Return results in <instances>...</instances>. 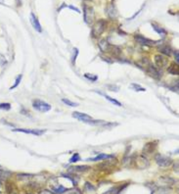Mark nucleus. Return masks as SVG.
<instances>
[{
  "mask_svg": "<svg viewBox=\"0 0 179 194\" xmlns=\"http://www.w3.org/2000/svg\"><path fill=\"white\" fill-rule=\"evenodd\" d=\"M107 28V22L105 20H98L92 27V35L94 37H98L102 35Z\"/></svg>",
  "mask_w": 179,
  "mask_h": 194,
  "instance_id": "f257e3e1",
  "label": "nucleus"
},
{
  "mask_svg": "<svg viewBox=\"0 0 179 194\" xmlns=\"http://www.w3.org/2000/svg\"><path fill=\"white\" fill-rule=\"evenodd\" d=\"M83 18L84 22L87 25H92L94 22V18H95V13H94V9L90 6L83 5Z\"/></svg>",
  "mask_w": 179,
  "mask_h": 194,
  "instance_id": "f03ea898",
  "label": "nucleus"
},
{
  "mask_svg": "<svg viewBox=\"0 0 179 194\" xmlns=\"http://www.w3.org/2000/svg\"><path fill=\"white\" fill-rule=\"evenodd\" d=\"M155 161H156V163H157L160 167H162V168H166V167H168L172 164V160L166 156H164V155H162V154L156 155Z\"/></svg>",
  "mask_w": 179,
  "mask_h": 194,
  "instance_id": "7ed1b4c3",
  "label": "nucleus"
},
{
  "mask_svg": "<svg viewBox=\"0 0 179 194\" xmlns=\"http://www.w3.org/2000/svg\"><path fill=\"white\" fill-rule=\"evenodd\" d=\"M33 107L35 110L39 112H43V113L51 110V105L42 101V100H34L33 103Z\"/></svg>",
  "mask_w": 179,
  "mask_h": 194,
  "instance_id": "20e7f679",
  "label": "nucleus"
},
{
  "mask_svg": "<svg viewBox=\"0 0 179 194\" xmlns=\"http://www.w3.org/2000/svg\"><path fill=\"white\" fill-rule=\"evenodd\" d=\"M146 72L149 74V76H151L153 79H158V81H160L162 77V70L158 69L157 67L153 66L152 64H150V65L146 68Z\"/></svg>",
  "mask_w": 179,
  "mask_h": 194,
  "instance_id": "39448f33",
  "label": "nucleus"
},
{
  "mask_svg": "<svg viewBox=\"0 0 179 194\" xmlns=\"http://www.w3.org/2000/svg\"><path fill=\"white\" fill-rule=\"evenodd\" d=\"M134 38L138 43H140V44L142 45H146V46H153V45H157L160 43V41H153V40H150L148 39V38L144 37V36L141 35H135Z\"/></svg>",
  "mask_w": 179,
  "mask_h": 194,
  "instance_id": "423d86ee",
  "label": "nucleus"
},
{
  "mask_svg": "<svg viewBox=\"0 0 179 194\" xmlns=\"http://www.w3.org/2000/svg\"><path fill=\"white\" fill-rule=\"evenodd\" d=\"M167 58H166L164 55H160V54H158V55L155 56V64L156 66L158 67V69H164L166 66H167Z\"/></svg>",
  "mask_w": 179,
  "mask_h": 194,
  "instance_id": "0eeeda50",
  "label": "nucleus"
},
{
  "mask_svg": "<svg viewBox=\"0 0 179 194\" xmlns=\"http://www.w3.org/2000/svg\"><path fill=\"white\" fill-rule=\"evenodd\" d=\"M106 13L108 15V17L112 20H116L118 16V12L116 10V7L114 6V4L113 3H110L109 5L107 6L106 8Z\"/></svg>",
  "mask_w": 179,
  "mask_h": 194,
  "instance_id": "6e6552de",
  "label": "nucleus"
},
{
  "mask_svg": "<svg viewBox=\"0 0 179 194\" xmlns=\"http://www.w3.org/2000/svg\"><path fill=\"white\" fill-rule=\"evenodd\" d=\"M13 131H17V132H24V133H29V134H33L36 136H40L43 133H45L44 129H13Z\"/></svg>",
  "mask_w": 179,
  "mask_h": 194,
  "instance_id": "1a4fd4ad",
  "label": "nucleus"
},
{
  "mask_svg": "<svg viewBox=\"0 0 179 194\" xmlns=\"http://www.w3.org/2000/svg\"><path fill=\"white\" fill-rule=\"evenodd\" d=\"M73 117L75 119H77V120L80 121V122H83V123H89L91 120H92L91 116L87 115L85 113H80V112H73Z\"/></svg>",
  "mask_w": 179,
  "mask_h": 194,
  "instance_id": "9d476101",
  "label": "nucleus"
},
{
  "mask_svg": "<svg viewBox=\"0 0 179 194\" xmlns=\"http://www.w3.org/2000/svg\"><path fill=\"white\" fill-rule=\"evenodd\" d=\"M98 46H99V48L102 52H109L112 49V45L110 44L107 39H101L98 42Z\"/></svg>",
  "mask_w": 179,
  "mask_h": 194,
  "instance_id": "9b49d317",
  "label": "nucleus"
},
{
  "mask_svg": "<svg viewBox=\"0 0 179 194\" xmlns=\"http://www.w3.org/2000/svg\"><path fill=\"white\" fill-rule=\"evenodd\" d=\"M31 25H33V28L35 29L36 31H38V33H41V31H42V29H41V26H40V23H39L38 19L35 17V15H34L33 13H31Z\"/></svg>",
  "mask_w": 179,
  "mask_h": 194,
  "instance_id": "f8f14e48",
  "label": "nucleus"
},
{
  "mask_svg": "<svg viewBox=\"0 0 179 194\" xmlns=\"http://www.w3.org/2000/svg\"><path fill=\"white\" fill-rule=\"evenodd\" d=\"M156 147H157V144L156 142H148L144 145L143 147V154H151L152 152L155 151Z\"/></svg>",
  "mask_w": 179,
  "mask_h": 194,
  "instance_id": "ddd939ff",
  "label": "nucleus"
},
{
  "mask_svg": "<svg viewBox=\"0 0 179 194\" xmlns=\"http://www.w3.org/2000/svg\"><path fill=\"white\" fill-rule=\"evenodd\" d=\"M159 51L164 56H170L171 55V48L167 44L160 45V46L159 47Z\"/></svg>",
  "mask_w": 179,
  "mask_h": 194,
  "instance_id": "4468645a",
  "label": "nucleus"
},
{
  "mask_svg": "<svg viewBox=\"0 0 179 194\" xmlns=\"http://www.w3.org/2000/svg\"><path fill=\"white\" fill-rule=\"evenodd\" d=\"M89 169V167L87 166H77V167H71L69 169V172L71 173H84L86 172L87 170Z\"/></svg>",
  "mask_w": 179,
  "mask_h": 194,
  "instance_id": "2eb2a0df",
  "label": "nucleus"
},
{
  "mask_svg": "<svg viewBox=\"0 0 179 194\" xmlns=\"http://www.w3.org/2000/svg\"><path fill=\"white\" fill-rule=\"evenodd\" d=\"M167 72L170 75H178L179 73V68H178V63H172L170 66L167 68Z\"/></svg>",
  "mask_w": 179,
  "mask_h": 194,
  "instance_id": "dca6fc26",
  "label": "nucleus"
},
{
  "mask_svg": "<svg viewBox=\"0 0 179 194\" xmlns=\"http://www.w3.org/2000/svg\"><path fill=\"white\" fill-rule=\"evenodd\" d=\"M114 156L112 155H107V154H103L101 153L98 156H96L95 158H91V159H87L88 161H100V160H106V159H113Z\"/></svg>",
  "mask_w": 179,
  "mask_h": 194,
  "instance_id": "f3484780",
  "label": "nucleus"
},
{
  "mask_svg": "<svg viewBox=\"0 0 179 194\" xmlns=\"http://www.w3.org/2000/svg\"><path fill=\"white\" fill-rule=\"evenodd\" d=\"M12 175V173L9 172V171L3 170V169H0V180H7L9 177Z\"/></svg>",
  "mask_w": 179,
  "mask_h": 194,
  "instance_id": "a211bd4d",
  "label": "nucleus"
},
{
  "mask_svg": "<svg viewBox=\"0 0 179 194\" xmlns=\"http://www.w3.org/2000/svg\"><path fill=\"white\" fill-rule=\"evenodd\" d=\"M83 190H84V192H85V193H89V192L94 193V192H95V190H96V187L94 186L92 183H90V182L87 181V182H85V184H84Z\"/></svg>",
  "mask_w": 179,
  "mask_h": 194,
  "instance_id": "6ab92c4d",
  "label": "nucleus"
},
{
  "mask_svg": "<svg viewBox=\"0 0 179 194\" xmlns=\"http://www.w3.org/2000/svg\"><path fill=\"white\" fill-rule=\"evenodd\" d=\"M101 95H103L105 98H106L107 100H109L111 103H113L114 105H116V106H118V107H120L121 106V103L119 101H118V100H116V99H114V98H112L111 96H109V95H107V94H103L102 92H99Z\"/></svg>",
  "mask_w": 179,
  "mask_h": 194,
  "instance_id": "aec40b11",
  "label": "nucleus"
},
{
  "mask_svg": "<svg viewBox=\"0 0 179 194\" xmlns=\"http://www.w3.org/2000/svg\"><path fill=\"white\" fill-rule=\"evenodd\" d=\"M52 190H53L54 193H56V194H64L66 192L67 188L64 187L63 185H58V186L52 187Z\"/></svg>",
  "mask_w": 179,
  "mask_h": 194,
  "instance_id": "412c9836",
  "label": "nucleus"
},
{
  "mask_svg": "<svg viewBox=\"0 0 179 194\" xmlns=\"http://www.w3.org/2000/svg\"><path fill=\"white\" fill-rule=\"evenodd\" d=\"M152 26H153V29H155V31H157V33H159L160 35H162V36H164L166 35V31L164 29H162V27H159V26H157V25H155V24L152 25Z\"/></svg>",
  "mask_w": 179,
  "mask_h": 194,
  "instance_id": "4be33fe9",
  "label": "nucleus"
},
{
  "mask_svg": "<svg viewBox=\"0 0 179 194\" xmlns=\"http://www.w3.org/2000/svg\"><path fill=\"white\" fill-rule=\"evenodd\" d=\"M160 181H164V184H173L175 180L169 177H162L160 179Z\"/></svg>",
  "mask_w": 179,
  "mask_h": 194,
  "instance_id": "5701e85b",
  "label": "nucleus"
},
{
  "mask_svg": "<svg viewBox=\"0 0 179 194\" xmlns=\"http://www.w3.org/2000/svg\"><path fill=\"white\" fill-rule=\"evenodd\" d=\"M171 191V189L168 186H162L158 189V193L159 194H168Z\"/></svg>",
  "mask_w": 179,
  "mask_h": 194,
  "instance_id": "b1692460",
  "label": "nucleus"
},
{
  "mask_svg": "<svg viewBox=\"0 0 179 194\" xmlns=\"http://www.w3.org/2000/svg\"><path fill=\"white\" fill-rule=\"evenodd\" d=\"M14 188H15V186H14L13 182H6L5 189H6L7 193H12V191H14Z\"/></svg>",
  "mask_w": 179,
  "mask_h": 194,
  "instance_id": "393cba45",
  "label": "nucleus"
},
{
  "mask_svg": "<svg viewBox=\"0 0 179 194\" xmlns=\"http://www.w3.org/2000/svg\"><path fill=\"white\" fill-rule=\"evenodd\" d=\"M131 88L134 91H146V88L142 87L140 84H137V83H131Z\"/></svg>",
  "mask_w": 179,
  "mask_h": 194,
  "instance_id": "a878e982",
  "label": "nucleus"
},
{
  "mask_svg": "<svg viewBox=\"0 0 179 194\" xmlns=\"http://www.w3.org/2000/svg\"><path fill=\"white\" fill-rule=\"evenodd\" d=\"M62 177H68L69 179L72 180L73 185H77V181H79V179H75V175H62Z\"/></svg>",
  "mask_w": 179,
  "mask_h": 194,
  "instance_id": "bb28decb",
  "label": "nucleus"
},
{
  "mask_svg": "<svg viewBox=\"0 0 179 194\" xmlns=\"http://www.w3.org/2000/svg\"><path fill=\"white\" fill-rule=\"evenodd\" d=\"M62 101H63L66 105H68V106H71V107H77V106H79V104H77V103H75V102L71 101V100H69V99H66V98L62 99Z\"/></svg>",
  "mask_w": 179,
  "mask_h": 194,
  "instance_id": "cd10ccee",
  "label": "nucleus"
},
{
  "mask_svg": "<svg viewBox=\"0 0 179 194\" xmlns=\"http://www.w3.org/2000/svg\"><path fill=\"white\" fill-rule=\"evenodd\" d=\"M22 77H23L22 75H20V76H18V77H17V79H16V81H15V83H14V85H12V86L10 87V90L14 89V88H16L18 85H19V83H21V79H22Z\"/></svg>",
  "mask_w": 179,
  "mask_h": 194,
  "instance_id": "c85d7f7f",
  "label": "nucleus"
},
{
  "mask_svg": "<svg viewBox=\"0 0 179 194\" xmlns=\"http://www.w3.org/2000/svg\"><path fill=\"white\" fill-rule=\"evenodd\" d=\"M77 55H79V49H77V48H73V58H72L73 65H75V61H77Z\"/></svg>",
  "mask_w": 179,
  "mask_h": 194,
  "instance_id": "c756f323",
  "label": "nucleus"
},
{
  "mask_svg": "<svg viewBox=\"0 0 179 194\" xmlns=\"http://www.w3.org/2000/svg\"><path fill=\"white\" fill-rule=\"evenodd\" d=\"M64 194H81L80 191L77 188H73V189H67L66 192Z\"/></svg>",
  "mask_w": 179,
  "mask_h": 194,
  "instance_id": "7c9ffc66",
  "label": "nucleus"
},
{
  "mask_svg": "<svg viewBox=\"0 0 179 194\" xmlns=\"http://www.w3.org/2000/svg\"><path fill=\"white\" fill-rule=\"evenodd\" d=\"M80 160V156H79V153H75V155L72 157V158L70 159V163H75V162H77V161H79Z\"/></svg>",
  "mask_w": 179,
  "mask_h": 194,
  "instance_id": "2f4dec72",
  "label": "nucleus"
},
{
  "mask_svg": "<svg viewBox=\"0 0 179 194\" xmlns=\"http://www.w3.org/2000/svg\"><path fill=\"white\" fill-rule=\"evenodd\" d=\"M0 109H1V110L8 111L11 109V105L9 103H0Z\"/></svg>",
  "mask_w": 179,
  "mask_h": 194,
  "instance_id": "473e14b6",
  "label": "nucleus"
},
{
  "mask_svg": "<svg viewBox=\"0 0 179 194\" xmlns=\"http://www.w3.org/2000/svg\"><path fill=\"white\" fill-rule=\"evenodd\" d=\"M84 77H85L87 79L91 81H96L98 79L97 76H93V75H90V74H85V75H84Z\"/></svg>",
  "mask_w": 179,
  "mask_h": 194,
  "instance_id": "72a5a7b5",
  "label": "nucleus"
},
{
  "mask_svg": "<svg viewBox=\"0 0 179 194\" xmlns=\"http://www.w3.org/2000/svg\"><path fill=\"white\" fill-rule=\"evenodd\" d=\"M107 87L108 88H110V90H112V91H118V89H119V87L118 85H113V84H112V85H107Z\"/></svg>",
  "mask_w": 179,
  "mask_h": 194,
  "instance_id": "f704fd0d",
  "label": "nucleus"
},
{
  "mask_svg": "<svg viewBox=\"0 0 179 194\" xmlns=\"http://www.w3.org/2000/svg\"><path fill=\"white\" fill-rule=\"evenodd\" d=\"M38 194H56V193H54L53 191H50V190H46V189H44V190L39 191V193H38Z\"/></svg>",
  "mask_w": 179,
  "mask_h": 194,
  "instance_id": "c9c22d12",
  "label": "nucleus"
},
{
  "mask_svg": "<svg viewBox=\"0 0 179 194\" xmlns=\"http://www.w3.org/2000/svg\"><path fill=\"white\" fill-rule=\"evenodd\" d=\"M174 55H175V60H176V63H178V61H179V55H178V50H175L174 51Z\"/></svg>",
  "mask_w": 179,
  "mask_h": 194,
  "instance_id": "e433bc0d",
  "label": "nucleus"
},
{
  "mask_svg": "<svg viewBox=\"0 0 179 194\" xmlns=\"http://www.w3.org/2000/svg\"><path fill=\"white\" fill-rule=\"evenodd\" d=\"M69 8H71V9H72V10H75V12H77V13H80V11H79V9H77V7H73V6L71 5V6H69Z\"/></svg>",
  "mask_w": 179,
  "mask_h": 194,
  "instance_id": "4c0bfd02",
  "label": "nucleus"
},
{
  "mask_svg": "<svg viewBox=\"0 0 179 194\" xmlns=\"http://www.w3.org/2000/svg\"><path fill=\"white\" fill-rule=\"evenodd\" d=\"M174 172H176V173H178V162L176 164H174Z\"/></svg>",
  "mask_w": 179,
  "mask_h": 194,
  "instance_id": "58836bf2",
  "label": "nucleus"
},
{
  "mask_svg": "<svg viewBox=\"0 0 179 194\" xmlns=\"http://www.w3.org/2000/svg\"><path fill=\"white\" fill-rule=\"evenodd\" d=\"M1 187H2V180H0V194H1Z\"/></svg>",
  "mask_w": 179,
  "mask_h": 194,
  "instance_id": "ea45409f",
  "label": "nucleus"
}]
</instances>
